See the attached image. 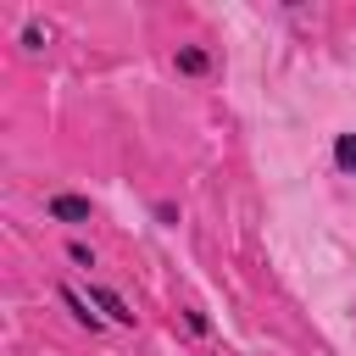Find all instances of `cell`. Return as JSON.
<instances>
[{"label": "cell", "instance_id": "cell-1", "mask_svg": "<svg viewBox=\"0 0 356 356\" xmlns=\"http://www.w3.org/2000/svg\"><path fill=\"white\" fill-rule=\"evenodd\" d=\"M44 217L50 222H67V228H83V222H95V200L89 195H72V189H56V195H44Z\"/></svg>", "mask_w": 356, "mask_h": 356}, {"label": "cell", "instance_id": "cell-2", "mask_svg": "<svg viewBox=\"0 0 356 356\" xmlns=\"http://www.w3.org/2000/svg\"><path fill=\"white\" fill-rule=\"evenodd\" d=\"M89 300H95V312H100L106 323H117V328H134V306H128V300H122L111 284H95V278H89Z\"/></svg>", "mask_w": 356, "mask_h": 356}, {"label": "cell", "instance_id": "cell-3", "mask_svg": "<svg viewBox=\"0 0 356 356\" xmlns=\"http://www.w3.org/2000/svg\"><path fill=\"white\" fill-rule=\"evenodd\" d=\"M56 295H61V306L72 312V323H83L89 334H100V328H106V317L95 312V300H89V295H78L72 284H56Z\"/></svg>", "mask_w": 356, "mask_h": 356}, {"label": "cell", "instance_id": "cell-4", "mask_svg": "<svg viewBox=\"0 0 356 356\" xmlns=\"http://www.w3.org/2000/svg\"><path fill=\"white\" fill-rule=\"evenodd\" d=\"M172 72L178 78H206L211 72V50L206 44H178L172 50Z\"/></svg>", "mask_w": 356, "mask_h": 356}, {"label": "cell", "instance_id": "cell-5", "mask_svg": "<svg viewBox=\"0 0 356 356\" xmlns=\"http://www.w3.org/2000/svg\"><path fill=\"white\" fill-rule=\"evenodd\" d=\"M334 167H339L345 178H356V128H350V134H334Z\"/></svg>", "mask_w": 356, "mask_h": 356}, {"label": "cell", "instance_id": "cell-6", "mask_svg": "<svg viewBox=\"0 0 356 356\" xmlns=\"http://www.w3.org/2000/svg\"><path fill=\"white\" fill-rule=\"evenodd\" d=\"M17 39H22V50H28V56H39V50H44V39H50V33H44V22H39V17H28V22H22V33H17Z\"/></svg>", "mask_w": 356, "mask_h": 356}, {"label": "cell", "instance_id": "cell-7", "mask_svg": "<svg viewBox=\"0 0 356 356\" xmlns=\"http://www.w3.org/2000/svg\"><path fill=\"white\" fill-rule=\"evenodd\" d=\"M67 261H72V267H83V273H89V267H95V261H100V256H95V245H83V239H67Z\"/></svg>", "mask_w": 356, "mask_h": 356}, {"label": "cell", "instance_id": "cell-8", "mask_svg": "<svg viewBox=\"0 0 356 356\" xmlns=\"http://www.w3.org/2000/svg\"><path fill=\"white\" fill-rule=\"evenodd\" d=\"M184 323H189V334H200V339L211 334V317H206L200 306H184Z\"/></svg>", "mask_w": 356, "mask_h": 356}, {"label": "cell", "instance_id": "cell-9", "mask_svg": "<svg viewBox=\"0 0 356 356\" xmlns=\"http://www.w3.org/2000/svg\"><path fill=\"white\" fill-rule=\"evenodd\" d=\"M150 211H156V222H161V228H178V206H172V200H156Z\"/></svg>", "mask_w": 356, "mask_h": 356}]
</instances>
